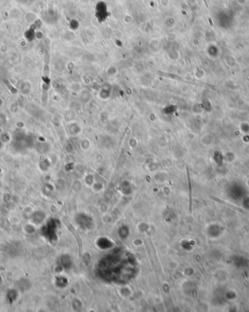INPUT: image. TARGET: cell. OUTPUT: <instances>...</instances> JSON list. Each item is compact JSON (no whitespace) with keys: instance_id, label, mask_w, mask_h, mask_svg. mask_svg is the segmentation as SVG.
I'll list each match as a JSON object with an SVG mask.
<instances>
[{"instance_id":"obj_1","label":"cell","mask_w":249,"mask_h":312,"mask_svg":"<svg viewBox=\"0 0 249 312\" xmlns=\"http://www.w3.org/2000/svg\"><path fill=\"white\" fill-rule=\"evenodd\" d=\"M208 20H209V21H210V25H211V26H212V25H213V24H212V21H211V19H210V18H208Z\"/></svg>"}]
</instances>
